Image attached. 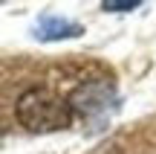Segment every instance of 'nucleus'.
<instances>
[{
  "instance_id": "obj_2",
  "label": "nucleus",
  "mask_w": 156,
  "mask_h": 154,
  "mask_svg": "<svg viewBox=\"0 0 156 154\" xmlns=\"http://www.w3.org/2000/svg\"><path fill=\"white\" fill-rule=\"evenodd\" d=\"M67 102L75 116H81L84 122L98 128L119 111V93L110 79H90V81H81L69 93Z\"/></svg>"
},
{
  "instance_id": "obj_1",
  "label": "nucleus",
  "mask_w": 156,
  "mask_h": 154,
  "mask_svg": "<svg viewBox=\"0 0 156 154\" xmlns=\"http://www.w3.org/2000/svg\"><path fill=\"white\" fill-rule=\"evenodd\" d=\"M15 116L32 134H52L73 125L69 102L46 87H29L26 93H20L15 105Z\"/></svg>"
},
{
  "instance_id": "obj_4",
  "label": "nucleus",
  "mask_w": 156,
  "mask_h": 154,
  "mask_svg": "<svg viewBox=\"0 0 156 154\" xmlns=\"http://www.w3.org/2000/svg\"><path fill=\"white\" fill-rule=\"evenodd\" d=\"M139 0H104L101 3V9L104 12H133V9H139Z\"/></svg>"
},
{
  "instance_id": "obj_3",
  "label": "nucleus",
  "mask_w": 156,
  "mask_h": 154,
  "mask_svg": "<svg viewBox=\"0 0 156 154\" xmlns=\"http://www.w3.org/2000/svg\"><path fill=\"white\" fill-rule=\"evenodd\" d=\"M84 26L69 17H58V15H46L35 23V38L38 41H69V38H81Z\"/></svg>"
}]
</instances>
